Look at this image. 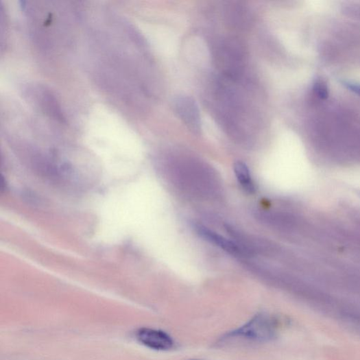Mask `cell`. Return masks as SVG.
<instances>
[{
  "label": "cell",
  "instance_id": "obj_4",
  "mask_svg": "<svg viewBox=\"0 0 360 360\" xmlns=\"http://www.w3.org/2000/svg\"><path fill=\"white\" fill-rule=\"evenodd\" d=\"M195 230L201 237L224 249V251L233 256L245 257L248 254V252L238 244L229 241L206 227L197 225L195 226Z\"/></svg>",
  "mask_w": 360,
  "mask_h": 360
},
{
  "label": "cell",
  "instance_id": "obj_3",
  "mask_svg": "<svg viewBox=\"0 0 360 360\" xmlns=\"http://www.w3.org/2000/svg\"><path fill=\"white\" fill-rule=\"evenodd\" d=\"M136 339L143 346L155 350L167 351L175 346L173 339L166 332L152 328L138 329Z\"/></svg>",
  "mask_w": 360,
  "mask_h": 360
},
{
  "label": "cell",
  "instance_id": "obj_1",
  "mask_svg": "<svg viewBox=\"0 0 360 360\" xmlns=\"http://www.w3.org/2000/svg\"><path fill=\"white\" fill-rule=\"evenodd\" d=\"M276 320L269 315L260 314L242 326L229 332L220 339L221 343L233 340L263 343L273 339L276 335Z\"/></svg>",
  "mask_w": 360,
  "mask_h": 360
},
{
  "label": "cell",
  "instance_id": "obj_7",
  "mask_svg": "<svg viewBox=\"0 0 360 360\" xmlns=\"http://www.w3.org/2000/svg\"><path fill=\"white\" fill-rule=\"evenodd\" d=\"M189 360H202V359H189Z\"/></svg>",
  "mask_w": 360,
  "mask_h": 360
},
{
  "label": "cell",
  "instance_id": "obj_6",
  "mask_svg": "<svg viewBox=\"0 0 360 360\" xmlns=\"http://www.w3.org/2000/svg\"><path fill=\"white\" fill-rule=\"evenodd\" d=\"M315 91L317 97L322 99H326L328 97V91L326 87L322 82H317L315 86Z\"/></svg>",
  "mask_w": 360,
  "mask_h": 360
},
{
  "label": "cell",
  "instance_id": "obj_2",
  "mask_svg": "<svg viewBox=\"0 0 360 360\" xmlns=\"http://www.w3.org/2000/svg\"><path fill=\"white\" fill-rule=\"evenodd\" d=\"M176 112L193 133H199L202 130L201 116L199 107L192 98L180 97L175 101Z\"/></svg>",
  "mask_w": 360,
  "mask_h": 360
},
{
  "label": "cell",
  "instance_id": "obj_5",
  "mask_svg": "<svg viewBox=\"0 0 360 360\" xmlns=\"http://www.w3.org/2000/svg\"><path fill=\"white\" fill-rule=\"evenodd\" d=\"M234 170L243 190L247 193H254L256 191V187L246 164L242 161H237L235 163Z\"/></svg>",
  "mask_w": 360,
  "mask_h": 360
}]
</instances>
